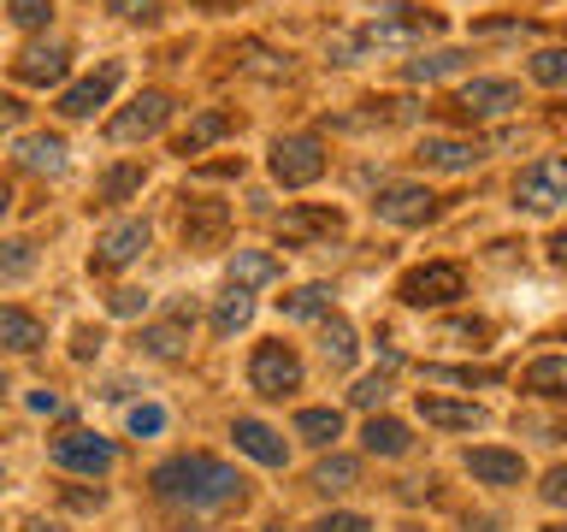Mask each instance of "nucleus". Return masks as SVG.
I'll return each mask as SVG.
<instances>
[{
    "label": "nucleus",
    "mask_w": 567,
    "mask_h": 532,
    "mask_svg": "<svg viewBox=\"0 0 567 532\" xmlns=\"http://www.w3.org/2000/svg\"><path fill=\"white\" fill-rule=\"evenodd\" d=\"M255 319V290H225L213 301V337H237Z\"/></svg>",
    "instance_id": "bb28decb"
},
{
    "label": "nucleus",
    "mask_w": 567,
    "mask_h": 532,
    "mask_svg": "<svg viewBox=\"0 0 567 532\" xmlns=\"http://www.w3.org/2000/svg\"><path fill=\"white\" fill-rule=\"evenodd\" d=\"M420 160L432 172H473L485 160V142H467V136H425L420 142Z\"/></svg>",
    "instance_id": "f3484780"
},
{
    "label": "nucleus",
    "mask_w": 567,
    "mask_h": 532,
    "mask_svg": "<svg viewBox=\"0 0 567 532\" xmlns=\"http://www.w3.org/2000/svg\"><path fill=\"white\" fill-rule=\"evenodd\" d=\"M432 35H443V18L437 12H420V7H390V12H379L372 24L354 35L361 48H372V53H402V48H425Z\"/></svg>",
    "instance_id": "f03ea898"
},
{
    "label": "nucleus",
    "mask_w": 567,
    "mask_h": 532,
    "mask_svg": "<svg viewBox=\"0 0 567 532\" xmlns=\"http://www.w3.org/2000/svg\"><path fill=\"white\" fill-rule=\"evenodd\" d=\"M7 207H12V190H7V184H0V219H7Z\"/></svg>",
    "instance_id": "09e8293b"
},
{
    "label": "nucleus",
    "mask_w": 567,
    "mask_h": 532,
    "mask_svg": "<svg viewBox=\"0 0 567 532\" xmlns=\"http://www.w3.org/2000/svg\"><path fill=\"white\" fill-rule=\"evenodd\" d=\"M148 243H154V231H148V219H118L106 237L95 243V255H89V266L95 273H124L131 260H142L148 255Z\"/></svg>",
    "instance_id": "9d476101"
},
{
    "label": "nucleus",
    "mask_w": 567,
    "mask_h": 532,
    "mask_svg": "<svg viewBox=\"0 0 567 532\" xmlns=\"http://www.w3.org/2000/svg\"><path fill=\"white\" fill-rule=\"evenodd\" d=\"M331 314V284H301L296 296H284V319H326Z\"/></svg>",
    "instance_id": "7c9ffc66"
},
{
    "label": "nucleus",
    "mask_w": 567,
    "mask_h": 532,
    "mask_svg": "<svg viewBox=\"0 0 567 532\" xmlns=\"http://www.w3.org/2000/svg\"><path fill=\"white\" fill-rule=\"evenodd\" d=\"M159 426H166V408H154V402H136V408H131V432H136V438L159 432Z\"/></svg>",
    "instance_id": "58836bf2"
},
{
    "label": "nucleus",
    "mask_w": 567,
    "mask_h": 532,
    "mask_svg": "<svg viewBox=\"0 0 567 532\" xmlns=\"http://www.w3.org/2000/svg\"><path fill=\"white\" fill-rule=\"evenodd\" d=\"M106 308L131 319V314H142V308H148V290H113V301H106Z\"/></svg>",
    "instance_id": "37998d69"
},
{
    "label": "nucleus",
    "mask_w": 567,
    "mask_h": 532,
    "mask_svg": "<svg viewBox=\"0 0 567 532\" xmlns=\"http://www.w3.org/2000/svg\"><path fill=\"white\" fill-rule=\"evenodd\" d=\"M467 473L478 479V485H520L526 479V461L514 456V450H467Z\"/></svg>",
    "instance_id": "412c9836"
},
{
    "label": "nucleus",
    "mask_w": 567,
    "mask_h": 532,
    "mask_svg": "<svg viewBox=\"0 0 567 532\" xmlns=\"http://www.w3.org/2000/svg\"><path fill=\"white\" fill-rule=\"evenodd\" d=\"M12 24H24V30H42L48 24V12H53V0H12Z\"/></svg>",
    "instance_id": "e433bc0d"
},
{
    "label": "nucleus",
    "mask_w": 567,
    "mask_h": 532,
    "mask_svg": "<svg viewBox=\"0 0 567 532\" xmlns=\"http://www.w3.org/2000/svg\"><path fill=\"white\" fill-rule=\"evenodd\" d=\"M0 397H7V372H0Z\"/></svg>",
    "instance_id": "8fccbe9b"
},
{
    "label": "nucleus",
    "mask_w": 567,
    "mask_h": 532,
    "mask_svg": "<svg viewBox=\"0 0 567 532\" xmlns=\"http://www.w3.org/2000/svg\"><path fill=\"white\" fill-rule=\"evenodd\" d=\"M18 119H24V106H18L12 95H0V131H12Z\"/></svg>",
    "instance_id": "a18cd8bd"
},
{
    "label": "nucleus",
    "mask_w": 567,
    "mask_h": 532,
    "mask_svg": "<svg viewBox=\"0 0 567 532\" xmlns=\"http://www.w3.org/2000/svg\"><path fill=\"white\" fill-rule=\"evenodd\" d=\"M202 7H219V0H202Z\"/></svg>",
    "instance_id": "603ef678"
},
{
    "label": "nucleus",
    "mask_w": 567,
    "mask_h": 532,
    "mask_svg": "<svg viewBox=\"0 0 567 532\" xmlns=\"http://www.w3.org/2000/svg\"><path fill=\"white\" fill-rule=\"evenodd\" d=\"M248 385L260 397H290V390H301V355L290 344H260L248 361Z\"/></svg>",
    "instance_id": "0eeeda50"
},
{
    "label": "nucleus",
    "mask_w": 567,
    "mask_h": 532,
    "mask_svg": "<svg viewBox=\"0 0 567 532\" xmlns=\"http://www.w3.org/2000/svg\"><path fill=\"white\" fill-rule=\"evenodd\" d=\"M384 397H390L384 372H367V379H361V385L349 390V402H354V408H372V402H384Z\"/></svg>",
    "instance_id": "4c0bfd02"
},
{
    "label": "nucleus",
    "mask_w": 567,
    "mask_h": 532,
    "mask_svg": "<svg viewBox=\"0 0 567 532\" xmlns=\"http://www.w3.org/2000/svg\"><path fill=\"white\" fill-rule=\"evenodd\" d=\"M467 65V53L461 48H437V53H420V60H408V83H437V78H450V71Z\"/></svg>",
    "instance_id": "c756f323"
},
{
    "label": "nucleus",
    "mask_w": 567,
    "mask_h": 532,
    "mask_svg": "<svg viewBox=\"0 0 567 532\" xmlns=\"http://www.w3.org/2000/svg\"><path fill=\"white\" fill-rule=\"evenodd\" d=\"M420 420L437 426V432H478V426H485V408L450 402V397H420Z\"/></svg>",
    "instance_id": "6ab92c4d"
},
{
    "label": "nucleus",
    "mask_w": 567,
    "mask_h": 532,
    "mask_svg": "<svg viewBox=\"0 0 567 532\" xmlns=\"http://www.w3.org/2000/svg\"><path fill=\"white\" fill-rule=\"evenodd\" d=\"M42 344H48L42 319L24 314V308H0V349H12V355H35Z\"/></svg>",
    "instance_id": "b1692460"
},
{
    "label": "nucleus",
    "mask_w": 567,
    "mask_h": 532,
    "mask_svg": "<svg viewBox=\"0 0 567 532\" xmlns=\"http://www.w3.org/2000/svg\"><path fill=\"white\" fill-rule=\"evenodd\" d=\"M549 260L567 266V231H556V237H549Z\"/></svg>",
    "instance_id": "de8ad7c7"
},
{
    "label": "nucleus",
    "mask_w": 567,
    "mask_h": 532,
    "mask_svg": "<svg viewBox=\"0 0 567 532\" xmlns=\"http://www.w3.org/2000/svg\"><path fill=\"white\" fill-rule=\"evenodd\" d=\"M230 231V207L225 202H207V195H195L184 207V248H219Z\"/></svg>",
    "instance_id": "4468645a"
},
{
    "label": "nucleus",
    "mask_w": 567,
    "mask_h": 532,
    "mask_svg": "<svg viewBox=\"0 0 567 532\" xmlns=\"http://www.w3.org/2000/svg\"><path fill=\"white\" fill-rule=\"evenodd\" d=\"M30 266H35V243H0V284H18V278H30Z\"/></svg>",
    "instance_id": "f704fd0d"
},
{
    "label": "nucleus",
    "mask_w": 567,
    "mask_h": 532,
    "mask_svg": "<svg viewBox=\"0 0 567 532\" xmlns=\"http://www.w3.org/2000/svg\"><path fill=\"white\" fill-rule=\"evenodd\" d=\"M166 119H172V95L142 89V95L124 106V113L106 119V136H113V142H148L154 131H166Z\"/></svg>",
    "instance_id": "6e6552de"
},
{
    "label": "nucleus",
    "mask_w": 567,
    "mask_h": 532,
    "mask_svg": "<svg viewBox=\"0 0 567 532\" xmlns=\"http://www.w3.org/2000/svg\"><path fill=\"white\" fill-rule=\"evenodd\" d=\"M230 438H237V450H243V456H255L260 468H284V461H290L284 438H278L266 420H237V426H230Z\"/></svg>",
    "instance_id": "aec40b11"
},
{
    "label": "nucleus",
    "mask_w": 567,
    "mask_h": 532,
    "mask_svg": "<svg viewBox=\"0 0 567 532\" xmlns=\"http://www.w3.org/2000/svg\"><path fill=\"white\" fill-rule=\"evenodd\" d=\"M567 202V154H544L514 172V207L520 213H556Z\"/></svg>",
    "instance_id": "7ed1b4c3"
},
{
    "label": "nucleus",
    "mask_w": 567,
    "mask_h": 532,
    "mask_svg": "<svg viewBox=\"0 0 567 532\" xmlns=\"http://www.w3.org/2000/svg\"><path fill=\"white\" fill-rule=\"evenodd\" d=\"M230 131H237V113H225V106H207V113H195L184 131H177L172 149L184 154V160H195V154H207L213 142H225Z\"/></svg>",
    "instance_id": "2eb2a0df"
},
{
    "label": "nucleus",
    "mask_w": 567,
    "mask_h": 532,
    "mask_svg": "<svg viewBox=\"0 0 567 532\" xmlns=\"http://www.w3.org/2000/svg\"><path fill=\"white\" fill-rule=\"evenodd\" d=\"M278 237L284 243H331V237H343V213L337 207H290L278 219Z\"/></svg>",
    "instance_id": "ddd939ff"
},
{
    "label": "nucleus",
    "mask_w": 567,
    "mask_h": 532,
    "mask_svg": "<svg viewBox=\"0 0 567 532\" xmlns=\"http://www.w3.org/2000/svg\"><path fill=\"white\" fill-rule=\"evenodd\" d=\"M30 415H60V397H53V390H35V397H30Z\"/></svg>",
    "instance_id": "c03bdc74"
},
{
    "label": "nucleus",
    "mask_w": 567,
    "mask_h": 532,
    "mask_svg": "<svg viewBox=\"0 0 567 532\" xmlns=\"http://www.w3.org/2000/svg\"><path fill=\"white\" fill-rule=\"evenodd\" d=\"M284 266L278 255H266V248H237L230 255V290H266V284H278Z\"/></svg>",
    "instance_id": "4be33fe9"
},
{
    "label": "nucleus",
    "mask_w": 567,
    "mask_h": 532,
    "mask_svg": "<svg viewBox=\"0 0 567 532\" xmlns=\"http://www.w3.org/2000/svg\"><path fill=\"white\" fill-rule=\"evenodd\" d=\"M266 166H272V177H278L284 190H308V184H319V177H326V142H319L313 131L278 136Z\"/></svg>",
    "instance_id": "20e7f679"
},
{
    "label": "nucleus",
    "mask_w": 567,
    "mask_h": 532,
    "mask_svg": "<svg viewBox=\"0 0 567 532\" xmlns=\"http://www.w3.org/2000/svg\"><path fill=\"white\" fill-rule=\"evenodd\" d=\"M544 532H567V526H544Z\"/></svg>",
    "instance_id": "3c124183"
},
{
    "label": "nucleus",
    "mask_w": 567,
    "mask_h": 532,
    "mask_svg": "<svg viewBox=\"0 0 567 532\" xmlns=\"http://www.w3.org/2000/svg\"><path fill=\"white\" fill-rule=\"evenodd\" d=\"M118 83H124V60H101L89 78H78V83L60 95V113H65V119H95V106L113 101Z\"/></svg>",
    "instance_id": "9b49d317"
},
{
    "label": "nucleus",
    "mask_w": 567,
    "mask_h": 532,
    "mask_svg": "<svg viewBox=\"0 0 567 532\" xmlns=\"http://www.w3.org/2000/svg\"><path fill=\"white\" fill-rule=\"evenodd\" d=\"M308 532H372L367 514H326V521H313Z\"/></svg>",
    "instance_id": "ea45409f"
},
{
    "label": "nucleus",
    "mask_w": 567,
    "mask_h": 532,
    "mask_svg": "<svg viewBox=\"0 0 567 532\" xmlns=\"http://www.w3.org/2000/svg\"><path fill=\"white\" fill-rule=\"evenodd\" d=\"M148 485H154L159 503L189 509V514H225V509H243V497H248V479L230 468V461L202 456V450L159 461Z\"/></svg>",
    "instance_id": "f257e3e1"
},
{
    "label": "nucleus",
    "mask_w": 567,
    "mask_h": 532,
    "mask_svg": "<svg viewBox=\"0 0 567 532\" xmlns=\"http://www.w3.org/2000/svg\"><path fill=\"white\" fill-rule=\"evenodd\" d=\"M361 443H367V456L396 461V456L414 450V432H408L402 420H390V415H372V420H367V432H361Z\"/></svg>",
    "instance_id": "393cba45"
},
{
    "label": "nucleus",
    "mask_w": 567,
    "mask_h": 532,
    "mask_svg": "<svg viewBox=\"0 0 567 532\" xmlns=\"http://www.w3.org/2000/svg\"><path fill=\"white\" fill-rule=\"evenodd\" d=\"M372 213H379L384 225L414 231L437 213V195H432V184H384L379 195H372Z\"/></svg>",
    "instance_id": "1a4fd4ad"
},
{
    "label": "nucleus",
    "mask_w": 567,
    "mask_h": 532,
    "mask_svg": "<svg viewBox=\"0 0 567 532\" xmlns=\"http://www.w3.org/2000/svg\"><path fill=\"white\" fill-rule=\"evenodd\" d=\"M159 7H166V0H106V12H113V18H131V24H148V18H159Z\"/></svg>",
    "instance_id": "c9c22d12"
},
{
    "label": "nucleus",
    "mask_w": 567,
    "mask_h": 532,
    "mask_svg": "<svg viewBox=\"0 0 567 532\" xmlns=\"http://www.w3.org/2000/svg\"><path fill=\"white\" fill-rule=\"evenodd\" d=\"M354 485H361V461H354V456H326V461L313 468V491H319V497H343V491H354Z\"/></svg>",
    "instance_id": "a878e982"
},
{
    "label": "nucleus",
    "mask_w": 567,
    "mask_h": 532,
    "mask_svg": "<svg viewBox=\"0 0 567 532\" xmlns=\"http://www.w3.org/2000/svg\"><path fill=\"white\" fill-rule=\"evenodd\" d=\"M396 296L408 301V308H450V301L467 296V278H461V266L432 260V266H414V273L402 278Z\"/></svg>",
    "instance_id": "39448f33"
},
{
    "label": "nucleus",
    "mask_w": 567,
    "mask_h": 532,
    "mask_svg": "<svg viewBox=\"0 0 567 532\" xmlns=\"http://www.w3.org/2000/svg\"><path fill=\"white\" fill-rule=\"evenodd\" d=\"M189 344V308H177V319H166V326H148L142 331V349L159 355V361H177Z\"/></svg>",
    "instance_id": "cd10ccee"
},
{
    "label": "nucleus",
    "mask_w": 567,
    "mask_h": 532,
    "mask_svg": "<svg viewBox=\"0 0 567 532\" xmlns=\"http://www.w3.org/2000/svg\"><path fill=\"white\" fill-rule=\"evenodd\" d=\"M65 42H30L24 53L12 60V78L18 83H35V89H48V83H60L65 78Z\"/></svg>",
    "instance_id": "dca6fc26"
},
{
    "label": "nucleus",
    "mask_w": 567,
    "mask_h": 532,
    "mask_svg": "<svg viewBox=\"0 0 567 532\" xmlns=\"http://www.w3.org/2000/svg\"><path fill=\"white\" fill-rule=\"evenodd\" d=\"M18 166H24V172H42V177H60V172H65V136H60V131H30V136H18Z\"/></svg>",
    "instance_id": "a211bd4d"
},
{
    "label": "nucleus",
    "mask_w": 567,
    "mask_h": 532,
    "mask_svg": "<svg viewBox=\"0 0 567 532\" xmlns=\"http://www.w3.org/2000/svg\"><path fill=\"white\" fill-rule=\"evenodd\" d=\"M71 349H78V355H83V361H89V355H95V349H101V337H95V331H78V344H71Z\"/></svg>",
    "instance_id": "49530a36"
},
{
    "label": "nucleus",
    "mask_w": 567,
    "mask_h": 532,
    "mask_svg": "<svg viewBox=\"0 0 567 532\" xmlns=\"http://www.w3.org/2000/svg\"><path fill=\"white\" fill-rule=\"evenodd\" d=\"M53 461H60L65 473H106L118 461L113 438H95V432H65L53 438Z\"/></svg>",
    "instance_id": "f8f14e48"
},
{
    "label": "nucleus",
    "mask_w": 567,
    "mask_h": 532,
    "mask_svg": "<svg viewBox=\"0 0 567 532\" xmlns=\"http://www.w3.org/2000/svg\"><path fill=\"white\" fill-rule=\"evenodd\" d=\"M455 119H508L514 106H520V83H508V78H473V83H461L455 89Z\"/></svg>",
    "instance_id": "423d86ee"
},
{
    "label": "nucleus",
    "mask_w": 567,
    "mask_h": 532,
    "mask_svg": "<svg viewBox=\"0 0 567 532\" xmlns=\"http://www.w3.org/2000/svg\"><path fill=\"white\" fill-rule=\"evenodd\" d=\"M296 432L308 443H337V438H343V415H337V408H301Z\"/></svg>",
    "instance_id": "2f4dec72"
},
{
    "label": "nucleus",
    "mask_w": 567,
    "mask_h": 532,
    "mask_svg": "<svg viewBox=\"0 0 567 532\" xmlns=\"http://www.w3.org/2000/svg\"><path fill=\"white\" fill-rule=\"evenodd\" d=\"M520 390L526 397H544V402H567V355H538L520 372Z\"/></svg>",
    "instance_id": "5701e85b"
},
{
    "label": "nucleus",
    "mask_w": 567,
    "mask_h": 532,
    "mask_svg": "<svg viewBox=\"0 0 567 532\" xmlns=\"http://www.w3.org/2000/svg\"><path fill=\"white\" fill-rule=\"evenodd\" d=\"M243 65H248V71H260V78H284V60H272V53L255 48V42L243 48Z\"/></svg>",
    "instance_id": "a19ab883"
},
{
    "label": "nucleus",
    "mask_w": 567,
    "mask_h": 532,
    "mask_svg": "<svg viewBox=\"0 0 567 532\" xmlns=\"http://www.w3.org/2000/svg\"><path fill=\"white\" fill-rule=\"evenodd\" d=\"M319 344H326V361H331V367H354V326H349V319L326 314V331H319Z\"/></svg>",
    "instance_id": "473e14b6"
},
{
    "label": "nucleus",
    "mask_w": 567,
    "mask_h": 532,
    "mask_svg": "<svg viewBox=\"0 0 567 532\" xmlns=\"http://www.w3.org/2000/svg\"><path fill=\"white\" fill-rule=\"evenodd\" d=\"M544 503L567 509V461H561V468H549V473H544Z\"/></svg>",
    "instance_id": "79ce46f5"
},
{
    "label": "nucleus",
    "mask_w": 567,
    "mask_h": 532,
    "mask_svg": "<svg viewBox=\"0 0 567 532\" xmlns=\"http://www.w3.org/2000/svg\"><path fill=\"white\" fill-rule=\"evenodd\" d=\"M526 71H532V83L561 89V83H567V48H538V53L526 60Z\"/></svg>",
    "instance_id": "72a5a7b5"
},
{
    "label": "nucleus",
    "mask_w": 567,
    "mask_h": 532,
    "mask_svg": "<svg viewBox=\"0 0 567 532\" xmlns=\"http://www.w3.org/2000/svg\"><path fill=\"white\" fill-rule=\"evenodd\" d=\"M142 177H148V172H142L136 160H124V166H106V172H101V184H95V202H101V207L131 202V195L142 190Z\"/></svg>",
    "instance_id": "c85d7f7f"
}]
</instances>
